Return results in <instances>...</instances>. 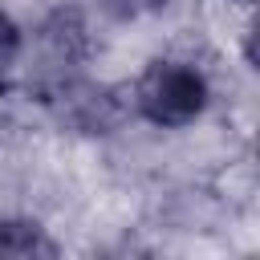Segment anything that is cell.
I'll list each match as a JSON object with an SVG mask.
<instances>
[{
  "label": "cell",
  "mask_w": 260,
  "mask_h": 260,
  "mask_svg": "<svg viewBox=\"0 0 260 260\" xmlns=\"http://www.w3.org/2000/svg\"><path fill=\"white\" fill-rule=\"evenodd\" d=\"M122 89H126L130 118L158 134L195 130L215 102L211 69L195 53H183V49H162L146 57Z\"/></svg>",
  "instance_id": "obj_1"
},
{
  "label": "cell",
  "mask_w": 260,
  "mask_h": 260,
  "mask_svg": "<svg viewBox=\"0 0 260 260\" xmlns=\"http://www.w3.org/2000/svg\"><path fill=\"white\" fill-rule=\"evenodd\" d=\"M61 244L28 211H0V256H57Z\"/></svg>",
  "instance_id": "obj_4"
},
{
  "label": "cell",
  "mask_w": 260,
  "mask_h": 260,
  "mask_svg": "<svg viewBox=\"0 0 260 260\" xmlns=\"http://www.w3.org/2000/svg\"><path fill=\"white\" fill-rule=\"evenodd\" d=\"M20 37H24V24L12 16L8 4H0V81H8V73H12V65H16Z\"/></svg>",
  "instance_id": "obj_6"
},
{
  "label": "cell",
  "mask_w": 260,
  "mask_h": 260,
  "mask_svg": "<svg viewBox=\"0 0 260 260\" xmlns=\"http://www.w3.org/2000/svg\"><path fill=\"white\" fill-rule=\"evenodd\" d=\"M89 57H93V32H89L85 8L61 4V8H49L45 16H37L32 24H24L20 53H16L8 81H16L32 98H45L65 77L89 69Z\"/></svg>",
  "instance_id": "obj_2"
},
{
  "label": "cell",
  "mask_w": 260,
  "mask_h": 260,
  "mask_svg": "<svg viewBox=\"0 0 260 260\" xmlns=\"http://www.w3.org/2000/svg\"><path fill=\"white\" fill-rule=\"evenodd\" d=\"M41 110L61 134H73V138H114L134 122L126 106V89L89 69L53 85L41 98Z\"/></svg>",
  "instance_id": "obj_3"
},
{
  "label": "cell",
  "mask_w": 260,
  "mask_h": 260,
  "mask_svg": "<svg viewBox=\"0 0 260 260\" xmlns=\"http://www.w3.org/2000/svg\"><path fill=\"white\" fill-rule=\"evenodd\" d=\"M81 8H85V16L130 28V24H146V20L162 16L171 8V0H81Z\"/></svg>",
  "instance_id": "obj_5"
}]
</instances>
